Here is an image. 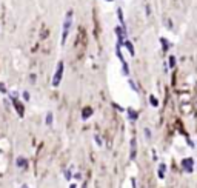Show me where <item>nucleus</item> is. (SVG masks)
Segmentation results:
<instances>
[{"instance_id":"28","label":"nucleus","mask_w":197,"mask_h":188,"mask_svg":"<svg viewBox=\"0 0 197 188\" xmlns=\"http://www.w3.org/2000/svg\"><path fill=\"white\" fill-rule=\"evenodd\" d=\"M106 2H112V0H106Z\"/></svg>"},{"instance_id":"20","label":"nucleus","mask_w":197,"mask_h":188,"mask_svg":"<svg viewBox=\"0 0 197 188\" xmlns=\"http://www.w3.org/2000/svg\"><path fill=\"white\" fill-rule=\"evenodd\" d=\"M150 102L153 106H159V100L156 99V96H150Z\"/></svg>"},{"instance_id":"13","label":"nucleus","mask_w":197,"mask_h":188,"mask_svg":"<svg viewBox=\"0 0 197 188\" xmlns=\"http://www.w3.org/2000/svg\"><path fill=\"white\" fill-rule=\"evenodd\" d=\"M160 43H162V48H163V51L166 53L168 50H169V46H171V43L165 39V37H160Z\"/></svg>"},{"instance_id":"6","label":"nucleus","mask_w":197,"mask_h":188,"mask_svg":"<svg viewBox=\"0 0 197 188\" xmlns=\"http://www.w3.org/2000/svg\"><path fill=\"white\" fill-rule=\"evenodd\" d=\"M11 102H12V106L16 108L17 114H19L20 117H23V106H22V103L17 100V97H11Z\"/></svg>"},{"instance_id":"17","label":"nucleus","mask_w":197,"mask_h":188,"mask_svg":"<svg viewBox=\"0 0 197 188\" xmlns=\"http://www.w3.org/2000/svg\"><path fill=\"white\" fill-rule=\"evenodd\" d=\"M94 142H95V145H97V147H102V145H103V140H102V137L98 136V134H95V136H94Z\"/></svg>"},{"instance_id":"23","label":"nucleus","mask_w":197,"mask_h":188,"mask_svg":"<svg viewBox=\"0 0 197 188\" xmlns=\"http://www.w3.org/2000/svg\"><path fill=\"white\" fill-rule=\"evenodd\" d=\"M145 14H146V17L151 16V6L150 5H145Z\"/></svg>"},{"instance_id":"4","label":"nucleus","mask_w":197,"mask_h":188,"mask_svg":"<svg viewBox=\"0 0 197 188\" xmlns=\"http://www.w3.org/2000/svg\"><path fill=\"white\" fill-rule=\"evenodd\" d=\"M116 34H117V37H119V46H122L123 42L128 40V34H126V31L123 30L122 26H116Z\"/></svg>"},{"instance_id":"24","label":"nucleus","mask_w":197,"mask_h":188,"mask_svg":"<svg viewBox=\"0 0 197 188\" xmlns=\"http://www.w3.org/2000/svg\"><path fill=\"white\" fill-rule=\"evenodd\" d=\"M72 176H74V179H76V180H80V179H82V174H80V173H76V174H72Z\"/></svg>"},{"instance_id":"25","label":"nucleus","mask_w":197,"mask_h":188,"mask_svg":"<svg viewBox=\"0 0 197 188\" xmlns=\"http://www.w3.org/2000/svg\"><path fill=\"white\" fill-rule=\"evenodd\" d=\"M29 77H31V82H33V83H34V82H36V74H31V76H29Z\"/></svg>"},{"instance_id":"7","label":"nucleus","mask_w":197,"mask_h":188,"mask_svg":"<svg viewBox=\"0 0 197 188\" xmlns=\"http://www.w3.org/2000/svg\"><path fill=\"white\" fill-rule=\"evenodd\" d=\"M16 165H17V168H26V167H28V160H26V157L19 156V157L16 159Z\"/></svg>"},{"instance_id":"2","label":"nucleus","mask_w":197,"mask_h":188,"mask_svg":"<svg viewBox=\"0 0 197 188\" xmlns=\"http://www.w3.org/2000/svg\"><path fill=\"white\" fill-rule=\"evenodd\" d=\"M63 71H65V63L60 60L57 63V68H56V73H54V77H53V86H59L60 82H62V77H63Z\"/></svg>"},{"instance_id":"12","label":"nucleus","mask_w":197,"mask_h":188,"mask_svg":"<svg viewBox=\"0 0 197 188\" xmlns=\"http://www.w3.org/2000/svg\"><path fill=\"white\" fill-rule=\"evenodd\" d=\"M126 113H128V117H130V120H137V117H139L137 111H134L133 108H128V110H126Z\"/></svg>"},{"instance_id":"9","label":"nucleus","mask_w":197,"mask_h":188,"mask_svg":"<svg viewBox=\"0 0 197 188\" xmlns=\"http://www.w3.org/2000/svg\"><path fill=\"white\" fill-rule=\"evenodd\" d=\"M165 174H166V165L165 163H160L157 168V176H159V179H165Z\"/></svg>"},{"instance_id":"27","label":"nucleus","mask_w":197,"mask_h":188,"mask_svg":"<svg viewBox=\"0 0 197 188\" xmlns=\"http://www.w3.org/2000/svg\"><path fill=\"white\" fill-rule=\"evenodd\" d=\"M20 188H29V186H28V185H26V183H23V185H22V186H20Z\"/></svg>"},{"instance_id":"21","label":"nucleus","mask_w":197,"mask_h":188,"mask_svg":"<svg viewBox=\"0 0 197 188\" xmlns=\"http://www.w3.org/2000/svg\"><path fill=\"white\" fill-rule=\"evenodd\" d=\"M0 92H2V94H6V92H8V89H6V85H5L3 82H0Z\"/></svg>"},{"instance_id":"19","label":"nucleus","mask_w":197,"mask_h":188,"mask_svg":"<svg viewBox=\"0 0 197 188\" xmlns=\"http://www.w3.org/2000/svg\"><path fill=\"white\" fill-rule=\"evenodd\" d=\"M22 97H23L25 102H29V100H31V94H29L28 91H23V92H22Z\"/></svg>"},{"instance_id":"15","label":"nucleus","mask_w":197,"mask_h":188,"mask_svg":"<svg viewBox=\"0 0 197 188\" xmlns=\"http://www.w3.org/2000/svg\"><path fill=\"white\" fill-rule=\"evenodd\" d=\"M63 176H65V179H66V180H71V179H72V168L65 170V171H63Z\"/></svg>"},{"instance_id":"26","label":"nucleus","mask_w":197,"mask_h":188,"mask_svg":"<svg viewBox=\"0 0 197 188\" xmlns=\"http://www.w3.org/2000/svg\"><path fill=\"white\" fill-rule=\"evenodd\" d=\"M69 188H77V183H76V182L71 183V185H69Z\"/></svg>"},{"instance_id":"18","label":"nucleus","mask_w":197,"mask_h":188,"mask_svg":"<svg viewBox=\"0 0 197 188\" xmlns=\"http://www.w3.org/2000/svg\"><path fill=\"white\" fill-rule=\"evenodd\" d=\"M176 63H177L176 57H174V56H169V59H168V65H169V68H174Z\"/></svg>"},{"instance_id":"3","label":"nucleus","mask_w":197,"mask_h":188,"mask_svg":"<svg viewBox=\"0 0 197 188\" xmlns=\"http://www.w3.org/2000/svg\"><path fill=\"white\" fill-rule=\"evenodd\" d=\"M182 167H183L185 173L191 174V173L194 171V159H192V157H185V159L182 160Z\"/></svg>"},{"instance_id":"8","label":"nucleus","mask_w":197,"mask_h":188,"mask_svg":"<svg viewBox=\"0 0 197 188\" xmlns=\"http://www.w3.org/2000/svg\"><path fill=\"white\" fill-rule=\"evenodd\" d=\"M92 108L91 106H86V108H83V111H82V119L83 120H86V119H89V117L92 116Z\"/></svg>"},{"instance_id":"22","label":"nucleus","mask_w":197,"mask_h":188,"mask_svg":"<svg viewBox=\"0 0 197 188\" xmlns=\"http://www.w3.org/2000/svg\"><path fill=\"white\" fill-rule=\"evenodd\" d=\"M128 83H130V86H131V89L133 91H136V92H139V88H137V85L133 82V80H128Z\"/></svg>"},{"instance_id":"14","label":"nucleus","mask_w":197,"mask_h":188,"mask_svg":"<svg viewBox=\"0 0 197 188\" xmlns=\"http://www.w3.org/2000/svg\"><path fill=\"white\" fill-rule=\"evenodd\" d=\"M117 17H119V22H120V25L122 28L125 30V20H123V14H122V8H117Z\"/></svg>"},{"instance_id":"16","label":"nucleus","mask_w":197,"mask_h":188,"mask_svg":"<svg viewBox=\"0 0 197 188\" xmlns=\"http://www.w3.org/2000/svg\"><path fill=\"white\" fill-rule=\"evenodd\" d=\"M143 134H145V137H146V140H151V137H153V133H151V130L150 128H143Z\"/></svg>"},{"instance_id":"5","label":"nucleus","mask_w":197,"mask_h":188,"mask_svg":"<svg viewBox=\"0 0 197 188\" xmlns=\"http://www.w3.org/2000/svg\"><path fill=\"white\" fill-rule=\"evenodd\" d=\"M137 156V140L131 139V148H130V160H134Z\"/></svg>"},{"instance_id":"11","label":"nucleus","mask_w":197,"mask_h":188,"mask_svg":"<svg viewBox=\"0 0 197 188\" xmlns=\"http://www.w3.org/2000/svg\"><path fill=\"white\" fill-rule=\"evenodd\" d=\"M123 46L130 51V56H136V53H134V46H133V43L130 42V40H125L123 42Z\"/></svg>"},{"instance_id":"1","label":"nucleus","mask_w":197,"mask_h":188,"mask_svg":"<svg viewBox=\"0 0 197 188\" xmlns=\"http://www.w3.org/2000/svg\"><path fill=\"white\" fill-rule=\"evenodd\" d=\"M71 25H72V11L69 9V11L66 12V16H65L63 26H62V40H60V45H62V46L66 43V39H68V34H69Z\"/></svg>"},{"instance_id":"10","label":"nucleus","mask_w":197,"mask_h":188,"mask_svg":"<svg viewBox=\"0 0 197 188\" xmlns=\"http://www.w3.org/2000/svg\"><path fill=\"white\" fill-rule=\"evenodd\" d=\"M53 122H54V114H53L51 111H49V113H46V116H45V125L51 127Z\"/></svg>"}]
</instances>
